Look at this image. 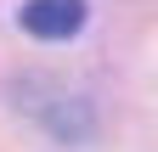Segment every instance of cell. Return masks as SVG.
Listing matches in <instances>:
<instances>
[{
    "label": "cell",
    "instance_id": "6da1fadb",
    "mask_svg": "<svg viewBox=\"0 0 158 152\" xmlns=\"http://www.w3.org/2000/svg\"><path fill=\"white\" fill-rule=\"evenodd\" d=\"M17 23L34 40H73L85 28V0H23Z\"/></svg>",
    "mask_w": 158,
    "mask_h": 152
}]
</instances>
